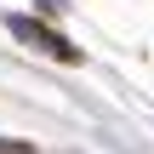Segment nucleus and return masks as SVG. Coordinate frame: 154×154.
Returning <instances> with one entry per match:
<instances>
[{
    "label": "nucleus",
    "instance_id": "nucleus-3",
    "mask_svg": "<svg viewBox=\"0 0 154 154\" xmlns=\"http://www.w3.org/2000/svg\"><path fill=\"white\" fill-rule=\"evenodd\" d=\"M34 6H40V11H63L69 0H34Z\"/></svg>",
    "mask_w": 154,
    "mask_h": 154
},
{
    "label": "nucleus",
    "instance_id": "nucleus-2",
    "mask_svg": "<svg viewBox=\"0 0 154 154\" xmlns=\"http://www.w3.org/2000/svg\"><path fill=\"white\" fill-rule=\"evenodd\" d=\"M0 154H40V149H29V143H17V137H0Z\"/></svg>",
    "mask_w": 154,
    "mask_h": 154
},
{
    "label": "nucleus",
    "instance_id": "nucleus-1",
    "mask_svg": "<svg viewBox=\"0 0 154 154\" xmlns=\"http://www.w3.org/2000/svg\"><path fill=\"white\" fill-rule=\"evenodd\" d=\"M6 29L23 40V46H34L40 57H57V63H80V46L69 40V34H57L51 23H40V17H29V11H17V17H6Z\"/></svg>",
    "mask_w": 154,
    "mask_h": 154
}]
</instances>
